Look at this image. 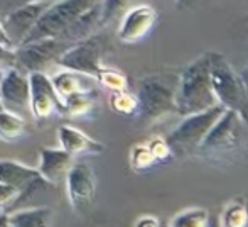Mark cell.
<instances>
[{
  "mask_svg": "<svg viewBox=\"0 0 248 227\" xmlns=\"http://www.w3.org/2000/svg\"><path fill=\"white\" fill-rule=\"evenodd\" d=\"M218 105L211 87V53H204L177 73L176 114L186 117Z\"/></svg>",
  "mask_w": 248,
  "mask_h": 227,
  "instance_id": "1",
  "label": "cell"
},
{
  "mask_svg": "<svg viewBox=\"0 0 248 227\" xmlns=\"http://www.w3.org/2000/svg\"><path fill=\"white\" fill-rule=\"evenodd\" d=\"M177 73H152L140 78L137 88V114L142 121L154 122L176 114Z\"/></svg>",
  "mask_w": 248,
  "mask_h": 227,
  "instance_id": "2",
  "label": "cell"
},
{
  "mask_svg": "<svg viewBox=\"0 0 248 227\" xmlns=\"http://www.w3.org/2000/svg\"><path fill=\"white\" fill-rule=\"evenodd\" d=\"M211 87L218 105L236 112L248 122V85L245 76L219 53H211Z\"/></svg>",
  "mask_w": 248,
  "mask_h": 227,
  "instance_id": "3",
  "label": "cell"
},
{
  "mask_svg": "<svg viewBox=\"0 0 248 227\" xmlns=\"http://www.w3.org/2000/svg\"><path fill=\"white\" fill-rule=\"evenodd\" d=\"M98 5H101V0H54L47 5L22 44L61 37L79 17Z\"/></svg>",
  "mask_w": 248,
  "mask_h": 227,
  "instance_id": "4",
  "label": "cell"
},
{
  "mask_svg": "<svg viewBox=\"0 0 248 227\" xmlns=\"http://www.w3.org/2000/svg\"><path fill=\"white\" fill-rule=\"evenodd\" d=\"M225 107L215 105L204 112L191 114L183 117V121L169 132L166 138L172 155L184 156L191 153H198L202 139L209 132V129L216 124L219 117L225 112Z\"/></svg>",
  "mask_w": 248,
  "mask_h": 227,
  "instance_id": "5",
  "label": "cell"
},
{
  "mask_svg": "<svg viewBox=\"0 0 248 227\" xmlns=\"http://www.w3.org/2000/svg\"><path fill=\"white\" fill-rule=\"evenodd\" d=\"M247 125L248 122L243 121L236 112L225 110L202 139L198 153L209 158L236 153L247 141Z\"/></svg>",
  "mask_w": 248,
  "mask_h": 227,
  "instance_id": "6",
  "label": "cell"
},
{
  "mask_svg": "<svg viewBox=\"0 0 248 227\" xmlns=\"http://www.w3.org/2000/svg\"><path fill=\"white\" fill-rule=\"evenodd\" d=\"M108 48V37L103 33H95L86 39L73 44L61 54L56 65L64 70L78 71L96 80L101 70V58Z\"/></svg>",
  "mask_w": 248,
  "mask_h": 227,
  "instance_id": "7",
  "label": "cell"
},
{
  "mask_svg": "<svg viewBox=\"0 0 248 227\" xmlns=\"http://www.w3.org/2000/svg\"><path fill=\"white\" fill-rule=\"evenodd\" d=\"M73 44L68 41H62L59 37H49V39L32 41L17 46L16 50V61L17 68L24 73L43 71L44 68H49L51 65H56L61 54Z\"/></svg>",
  "mask_w": 248,
  "mask_h": 227,
  "instance_id": "8",
  "label": "cell"
},
{
  "mask_svg": "<svg viewBox=\"0 0 248 227\" xmlns=\"http://www.w3.org/2000/svg\"><path fill=\"white\" fill-rule=\"evenodd\" d=\"M29 112L36 121H49L54 115H64V105L51 76L43 71L29 73Z\"/></svg>",
  "mask_w": 248,
  "mask_h": 227,
  "instance_id": "9",
  "label": "cell"
},
{
  "mask_svg": "<svg viewBox=\"0 0 248 227\" xmlns=\"http://www.w3.org/2000/svg\"><path fill=\"white\" fill-rule=\"evenodd\" d=\"M66 193L76 214L83 215L86 209L92 207L96 195V176L88 163L75 161L64 176Z\"/></svg>",
  "mask_w": 248,
  "mask_h": 227,
  "instance_id": "10",
  "label": "cell"
},
{
  "mask_svg": "<svg viewBox=\"0 0 248 227\" xmlns=\"http://www.w3.org/2000/svg\"><path fill=\"white\" fill-rule=\"evenodd\" d=\"M0 183L19 192L17 205L29 200L32 195L47 187V181L43 180L36 168L24 165L14 159H0Z\"/></svg>",
  "mask_w": 248,
  "mask_h": 227,
  "instance_id": "11",
  "label": "cell"
},
{
  "mask_svg": "<svg viewBox=\"0 0 248 227\" xmlns=\"http://www.w3.org/2000/svg\"><path fill=\"white\" fill-rule=\"evenodd\" d=\"M157 10L149 3H139L132 5L128 10H125L122 16L120 26L117 31V37L124 44H135L149 36V33L154 29L157 22Z\"/></svg>",
  "mask_w": 248,
  "mask_h": 227,
  "instance_id": "12",
  "label": "cell"
},
{
  "mask_svg": "<svg viewBox=\"0 0 248 227\" xmlns=\"http://www.w3.org/2000/svg\"><path fill=\"white\" fill-rule=\"evenodd\" d=\"M49 3L51 2L26 3V5H20L17 9H14L12 12H9L7 16H3L0 19L3 31H5L9 41L12 43L14 50L24 43L27 34L32 31V27L36 26V22L39 20V17L43 16V12L47 9Z\"/></svg>",
  "mask_w": 248,
  "mask_h": 227,
  "instance_id": "13",
  "label": "cell"
},
{
  "mask_svg": "<svg viewBox=\"0 0 248 227\" xmlns=\"http://www.w3.org/2000/svg\"><path fill=\"white\" fill-rule=\"evenodd\" d=\"M29 97V75L20 71L19 68L7 70L0 82V100L3 104V109L19 114L20 117H24V114L31 115Z\"/></svg>",
  "mask_w": 248,
  "mask_h": 227,
  "instance_id": "14",
  "label": "cell"
},
{
  "mask_svg": "<svg viewBox=\"0 0 248 227\" xmlns=\"http://www.w3.org/2000/svg\"><path fill=\"white\" fill-rule=\"evenodd\" d=\"M58 139L62 151L71 155L73 158H78V156H96L105 151L103 142L96 141L92 136L83 132L81 129L69 124L59 125Z\"/></svg>",
  "mask_w": 248,
  "mask_h": 227,
  "instance_id": "15",
  "label": "cell"
},
{
  "mask_svg": "<svg viewBox=\"0 0 248 227\" xmlns=\"http://www.w3.org/2000/svg\"><path fill=\"white\" fill-rule=\"evenodd\" d=\"M73 163H75V158L62 151L61 148H41L39 166L36 170L39 171L41 178L46 180L49 185H58L66 176Z\"/></svg>",
  "mask_w": 248,
  "mask_h": 227,
  "instance_id": "16",
  "label": "cell"
},
{
  "mask_svg": "<svg viewBox=\"0 0 248 227\" xmlns=\"http://www.w3.org/2000/svg\"><path fill=\"white\" fill-rule=\"evenodd\" d=\"M51 82L54 85L58 95L62 99L73 95V93L79 92H90V90H96V80L88 75H83L78 71H71V70H64L58 71L56 75L51 76Z\"/></svg>",
  "mask_w": 248,
  "mask_h": 227,
  "instance_id": "17",
  "label": "cell"
},
{
  "mask_svg": "<svg viewBox=\"0 0 248 227\" xmlns=\"http://www.w3.org/2000/svg\"><path fill=\"white\" fill-rule=\"evenodd\" d=\"M51 222L52 209L44 205L10 212L7 227H51Z\"/></svg>",
  "mask_w": 248,
  "mask_h": 227,
  "instance_id": "18",
  "label": "cell"
},
{
  "mask_svg": "<svg viewBox=\"0 0 248 227\" xmlns=\"http://www.w3.org/2000/svg\"><path fill=\"white\" fill-rule=\"evenodd\" d=\"M98 88L90 92H79L62 99L64 115L69 119H86L95 112L96 102H98Z\"/></svg>",
  "mask_w": 248,
  "mask_h": 227,
  "instance_id": "19",
  "label": "cell"
},
{
  "mask_svg": "<svg viewBox=\"0 0 248 227\" xmlns=\"http://www.w3.org/2000/svg\"><path fill=\"white\" fill-rule=\"evenodd\" d=\"M26 119L20 117L19 114L10 112V110L3 109L0 112V139L5 142L19 141L24 134H26Z\"/></svg>",
  "mask_w": 248,
  "mask_h": 227,
  "instance_id": "20",
  "label": "cell"
},
{
  "mask_svg": "<svg viewBox=\"0 0 248 227\" xmlns=\"http://www.w3.org/2000/svg\"><path fill=\"white\" fill-rule=\"evenodd\" d=\"M209 212L201 207L186 209L179 212L176 217L170 221L169 227H208L209 226Z\"/></svg>",
  "mask_w": 248,
  "mask_h": 227,
  "instance_id": "21",
  "label": "cell"
},
{
  "mask_svg": "<svg viewBox=\"0 0 248 227\" xmlns=\"http://www.w3.org/2000/svg\"><path fill=\"white\" fill-rule=\"evenodd\" d=\"M96 83H100L103 88H107L108 92H125L128 90V82L127 76L122 71L115 68H107V66H101V70L96 75Z\"/></svg>",
  "mask_w": 248,
  "mask_h": 227,
  "instance_id": "22",
  "label": "cell"
},
{
  "mask_svg": "<svg viewBox=\"0 0 248 227\" xmlns=\"http://www.w3.org/2000/svg\"><path fill=\"white\" fill-rule=\"evenodd\" d=\"M219 222L221 227H248V207L242 202H232L225 207Z\"/></svg>",
  "mask_w": 248,
  "mask_h": 227,
  "instance_id": "23",
  "label": "cell"
},
{
  "mask_svg": "<svg viewBox=\"0 0 248 227\" xmlns=\"http://www.w3.org/2000/svg\"><path fill=\"white\" fill-rule=\"evenodd\" d=\"M128 163H130V168L134 171H147L154 165H157L147 142H140V144L132 146L130 153H128Z\"/></svg>",
  "mask_w": 248,
  "mask_h": 227,
  "instance_id": "24",
  "label": "cell"
},
{
  "mask_svg": "<svg viewBox=\"0 0 248 227\" xmlns=\"http://www.w3.org/2000/svg\"><path fill=\"white\" fill-rule=\"evenodd\" d=\"M132 3H134V0H101V27L124 16V12L130 9Z\"/></svg>",
  "mask_w": 248,
  "mask_h": 227,
  "instance_id": "25",
  "label": "cell"
},
{
  "mask_svg": "<svg viewBox=\"0 0 248 227\" xmlns=\"http://www.w3.org/2000/svg\"><path fill=\"white\" fill-rule=\"evenodd\" d=\"M110 107L117 114L135 115L137 114V97L128 92V90H125V92H115L110 97Z\"/></svg>",
  "mask_w": 248,
  "mask_h": 227,
  "instance_id": "26",
  "label": "cell"
},
{
  "mask_svg": "<svg viewBox=\"0 0 248 227\" xmlns=\"http://www.w3.org/2000/svg\"><path fill=\"white\" fill-rule=\"evenodd\" d=\"M17 200H19V192L0 183V215L16 210Z\"/></svg>",
  "mask_w": 248,
  "mask_h": 227,
  "instance_id": "27",
  "label": "cell"
},
{
  "mask_svg": "<svg viewBox=\"0 0 248 227\" xmlns=\"http://www.w3.org/2000/svg\"><path fill=\"white\" fill-rule=\"evenodd\" d=\"M147 146L150 149V153L154 155L157 163H166L169 158H172V151H170L169 144H167L166 138H154L147 141Z\"/></svg>",
  "mask_w": 248,
  "mask_h": 227,
  "instance_id": "28",
  "label": "cell"
},
{
  "mask_svg": "<svg viewBox=\"0 0 248 227\" xmlns=\"http://www.w3.org/2000/svg\"><path fill=\"white\" fill-rule=\"evenodd\" d=\"M10 68H17L16 51L0 46V73H5Z\"/></svg>",
  "mask_w": 248,
  "mask_h": 227,
  "instance_id": "29",
  "label": "cell"
},
{
  "mask_svg": "<svg viewBox=\"0 0 248 227\" xmlns=\"http://www.w3.org/2000/svg\"><path fill=\"white\" fill-rule=\"evenodd\" d=\"M31 2H54V0H0V19L9 12H12L14 9H17V7Z\"/></svg>",
  "mask_w": 248,
  "mask_h": 227,
  "instance_id": "30",
  "label": "cell"
},
{
  "mask_svg": "<svg viewBox=\"0 0 248 227\" xmlns=\"http://www.w3.org/2000/svg\"><path fill=\"white\" fill-rule=\"evenodd\" d=\"M134 227H162L160 226V221L154 215H142V217L137 219Z\"/></svg>",
  "mask_w": 248,
  "mask_h": 227,
  "instance_id": "31",
  "label": "cell"
},
{
  "mask_svg": "<svg viewBox=\"0 0 248 227\" xmlns=\"http://www.w3.org/2000/svg\"><path fill=\"white\" fill-rule=\"evenodd\" d=\"M0 46L9 48V50H14L12 43H10V41H9V37H7V34H5V31H3L2 22H0Z\"/></svg>",
  "mask_w": 248,
  "mask_h": 227,
  "instance_id": "32",
  "label": "cell"
},
{
  "mask_svg": "<svg viewBox=\"0 0 248 227\" xmlns=\"http://www.w3.org/2000/svg\"><path fill=\"white\" fill-rule=\"evenodd\" d=\"M208 227H221V222H219V217H216V215H213V217H209V226Z\"/></svg>",
  "mask_w": 248,
  "mask_h": 227,
  "instance_id": "33",
  "label": "cell"
},
{
  "mask_svg": "<svg viewBox=\"0 0 248 227\" xmlns=\"http://www.w3.org/2000/svg\"><path fill=\"white\" fill-rule=\"evenodd\" d=\"M7 221H9V214L0 215V227H7Z\"/></svg>",
  "mask_w": 248,
  "mask_h": 227,
  "instance_id": "34",
  "label": "cell"
},
{
  "mask_svg": "<svg viewBox=\"0 0 248 227\" xmlns=\"http://www.w3.org/2000/svg\"><path fill=\"white\" fill-rule=\"evenodd\" d=\"M176 2L179 3V5H186V3L189 2V0H176Z\"/></svg>",
  "mask_w": 248,
  "mask_h": 227,
  "instance_id": "35",
  "label": "cell"
},
{
  "mask_svg": "<svg viewBox=\"0 0 248 227\" xmlns=\"http://www.w3.org/2000/svg\"><path fill=\"white\" fill-rule=\"evenodd\" d=\"M3 110V104H2V100H0V112Z\"/></svg>",
  "mask_w": 248,
  "mask_h": 227,
  "instance_id": "36",
  "label": "cell"
},
{
  "mask_svg": "<svg viewBox=\"0 0 248 227\" xmlns=\"http://www.w3.org/2000/svg\"><path fill=\"white\" fill-rule=\"evenodd\" d=\"M2 75H3V73H0V82H2Z\"/></svg>",
  "mask_w": 248,
  "mask_h": 227,
  "instance_id": "37",
  "label": "cell"
}]
</instances>
